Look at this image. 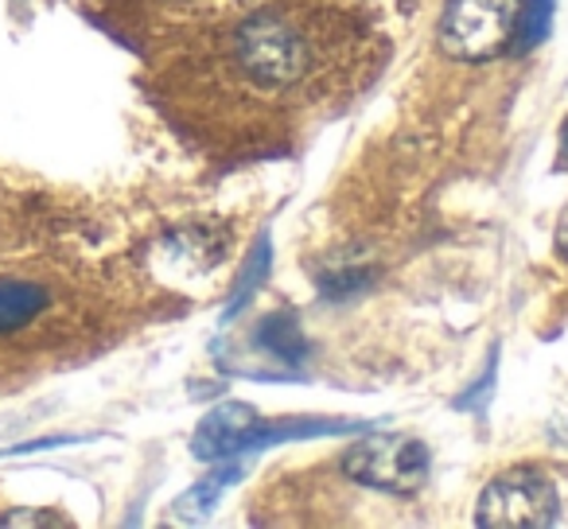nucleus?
<instances>
[{
  "mask_svg": "<svg viewBox=\"0 0 568 529\" xmlns=\"http://www.w3.org/2000/svg\"><path fill=\"white\" fill-rule=\"evenodd\" d=\"M521 0H448L440 17V48L464 63H487L514 40Z\"/></svg>",
  "mask_w": 568,
  "mask_h": 529,
  "instance_id": "f257e3e1",
  "label": "nucleus"
},
{
  "mask_svg": "<svg viewBox=\"0 0 568 529\" xmlns=\"http://www.w3.org/2000/svg\"><path fill=\"white\" fill-rule=\"evenodd\" d=\"M557 487L534 467H514L490 479L475 506V521L487 529H541L557 521Z\"/></svg>",
  "mask_w": 568,
  "mask_h": 529,
  "instance_id": "f03ea898",
  "label": "nucleus"
},
{
  "mask_svg": "<svg viewBox=\"0 0 568 529\" xmlns=\"http://www.w3.org/2000/svg\"><path fill=\"white\" fill-rule=\"evenodd\" d=\"M237 59L261 87H293L308 71V43L288 20L261 17L237 32Z\"/></svg>",
  "mask_w": 568,
  "mask_h": 529,
  "instance_id": "7ed1b4c3",
  "label": "nucleus"
},
{
  "mask_svg": "<svg viewBox=\"0 0 568 529\" xmlns=\"http://www.w3.org/2000/svg\"><path fill=\"white\" fill-rule=\"evenodd\" d=\"M343 467L351 479L366 482V487L389 490V495H413L428 479V448L409 436H378V440L355 444Z\"/></svg>",
  "mask_w": 568,
  "mask_h": 529,
  "instance_id": "20e7f679",
  "label": "nucleus"
},
{
  "mask_svg": "<svg viewBox=\"0 0 568 529\" xmlns=\"http://www.w3.org/2000/svg\"><path fill=\"white\" fill-rule=\"evenodd\" d=\"M257 428H261V417L253 405L222 401V405H214V409L203 417V425L195 428L191 451H195V459L219 464V459H230V456H237V451L250 448Z\"/></svg>",
  "mask_w": 568,
  "mask_h": 529,
  "instance_id": "39448f33",
  "label": "nucleus"
},
{
  "mask_svg": "<svg viewBox=\"0 0 568 529\" xmlns=\"http://www.w3.org/2000/svg\"><path fill=\"white\" fill-rule=\"evenodd\" d=\"M366 425H355V420H284V425H261L253 433L250 448H273L281 440H308V436H343V433H363Z\"/></svg>",
  "mask_w": 568,
  "mask_h": 529,
  "instance_id": "423d86ee",
  "label": "nucleus"
},
{
  "mask_svg": "<svg viewBox=\"0 0 568 529\" xmlns=\"http://www.w3.org/2000/svg\"><path fill=\"white\" fill-rule=\"evenodd\" d=\"M43 308H48V293L40 285H20V281L0 285V332L32 324Z\"/></svg>",
  "mask_w": 568,
  "mask_h": 529,
  "instance_id": "0eeeda50",
  "label": "nucleus"
},
{
  "mask_svg": "<svg viewBox=\"0 0 568 529\" xmlns=\"http://www.w3.org/2000/svg\"><path fill=\"white\" fill-rule=\"evenodd\" d=\"M257 347H265L268 355L284 358V363H304L308 355V343H304V332L296 324V316H268L265 324L257 327Z\"/></svg>",
  "mask_w": 568,
  "mask_h": 529,
  "instance_id": "6e6552de",
  "label": "nucleus"
},
{
  "mask_svg": "<svg viewBox=\"0 0 568 529\" xmlns=\"http://www.w3.org/2000/svg\"><path fill=\"white\" fill-rule=\"evenodd\" d=\"M237 479V467H219V471H211L206 479H199L195 487L187 490V495H180V502H175V513H180L183 521H203L206 513L219 506L222 490L234 487Z\"/></svg>",
  "mask_w": 568,
  "mask_h": 529,
  "instance_id": "1a4fd4ad",
  "label": "nucleus"
},
{
  "mask_svg": "<svg viewBox=\"0 0 568 529\" xmlns=\"http://www.w3.org/2000/svg\"><path fill=\"white\" fill-rule=\"evenodd\" d=\"M268 257H273V250H268V237H261V242L253 245L250 257H245V269L237 273L234 301H230V304H226V312H222V324H230V319H234L237 312H242L245 304L253 301V293L261 288V281L268 277Z\"/></svg>",
  "mask_w": 568,
  "mask_h": 529,
  "instance_id": "9d476101",
  "label": "nucleus"
},
{
  "mask_svg": "<svg viewBox=\"0 0 568 529\" xmlns=\"http://www.w3.org/2000/svg\"><path fill=\"white\" fill-rule=\"evenodd\" d=\"M552 9L557 0H521L518 4V20H514V48L518 51H534L537 43L549 35L552 28Z\"/></svg>",
  "mask_w": 568,
  "mask_h": 529,
  "instance_id": "9b49d317",
  "label": "nucleus"
},
{
  "mask_svg": "<svg viewBox=\"0 0 568 529\" xmlns=\"http://www.w3.org/2000/svg\"><path fill=\"white\" fill-rule=\"evenodd\" d=\"M63 526V518L55 513H12V518H0V526Z\"/></svg>",
  "mask_w": 568,
  "mask_h": 529,
  "instance_id": "f8f14e48",
  "label": "nucleus"
},
{
  "mask_svg": "<svg viewBox=\"0 0 568 529\" xmlns=\"http://www.w3.org/2000/svg\"><path fill=\"white\" fill-rule=\"evenodd\" d=\"M557 250H560V257L568 261V206L560 211V218H557Z\"/></svg>",
  "mask_w": 568,
  "mask_h": 529,
  "instance_id": "ddd939ff",
  "label": "nucleus"
},
{
  "mask_svg": "<svg viewBox=\"0 0 568 529\" xmlns=\"http://www.w3.org/2000/svg\"><path fill=\"white\" fill-rule=\"evenodd\" d=\"M560 164L568 167V118H565V125H560Z\"/></svg>",
  "mask_w": 568,
  "mask_h": 529,
  "instance_id": "4468645a",
  "label": "nucleus"
}]
</instances>
